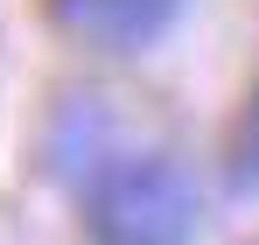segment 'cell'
Listing matches in <instances>:
<instances>
[{
    "instance_id": "6da1fadb",
    "label": "cell",
    "mask_w": 259,
    "mask_h": 245,
    "mask_svg": "<svg viewBox=\"0 0 259 245\" xmlns=\"http://www.w3.org/2000/svg\"><path fill=\"white\" fill-rule=\"evenodd\" d=\"M49 161L63 175L91 245H189L196 238L189 168L147 140H133L91 98L63 105V119L49 133Z\"/></svg>"
},
{
    "instance_id": "7a4b0ae2",
    "label": "cell",
    "mask_w": 259,
    "mask_h": 245,
    "mask_svg": "<svg viewBox=\"0 0 259 245\" xmlns=\"http://www.w3.org/2000/svg\"><path fill=\"white\" fill-rule=\"evenodd\" d=\"M182 7L189 0H49V14H56L63 35L91 42V49H119V56L154 49L182 21Z\"/></svg>"
},
{
    "instance_id": "3957f363",
    "label": "cell",
    "mask_w": 259,
    "mask_h": 245,
    "mask_svg": "<svg viewBox=\"0 0 259 245\" xmlns=\"http://www.w3.org/2000/svg\"><path fill=\"white\" fill-rule=\"evenodd\" d=\"M238 182H259V105L245 112V147H238Z\"/></svg>"
}]
</instances>
